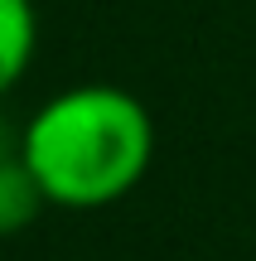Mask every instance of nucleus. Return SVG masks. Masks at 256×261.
I'll list each match as a JSON object with an SVG mask.
<instances>
[{
  "mask_svg": "<svg viewBox=\"0 0 256 261\" xmlns=\"http://www.w3.org/2000/svg\"><path fill=\"white\" fill-rule=\"evenodd\" d=\"M19 150V130H10V121L0 116V160H10Z\"/></svg>",
  "mask_w": 256,
  "mask_h": 261,
  "instance_id": "nucleus-4",
  "label": "nucleus"
},
{
  "mask_svg": "<svg viewBox=\"0 0 256 261\" xmlns=\"http://www.w3.org/2000/svg\"><path fill=\"white\" fill-rule=\"evenodd\" d=\"M39 54V10L34 0H0V102L24 83Z\"/></svg>",
  "mask_w": 256,
  "mask_h": 261,
  "instance_id": "nucleus-2",
  "label": "nucleus"
},
{
  "mask_svg": "<svg viewBox=\"0 0 256 261\" xmlns=\"http://www.w3.org/2000/svg\"><path fill=\"white\" fill-rule=\"evenodd\" d=\"M19 160L44 189L48 208H111L150 174L155 116L116 83H77L29 112L19 126Z\"/></svg>",
  "mask_w": 256,
  "mask_h": 261,
  "instance_id": "nucleus-1",
  "label": "nucleus"
},
{
  "mask_svg": "<svg viewBox=\"0 0 256 261\" xmlns=\"http://www.w3.org/2000/svg\"><path fill=\"white\" fill-rule=\"evenodd\" d=\"M48 208L44 189L34 184L29 165L19 160V150L10 160H0V237H15Z\"/></svg>",
  "mask_w": 256,
  "mask_h": 261,
  "instance_id": "nucleus-3",
  "label": "nucleus"
}]
</instances>
